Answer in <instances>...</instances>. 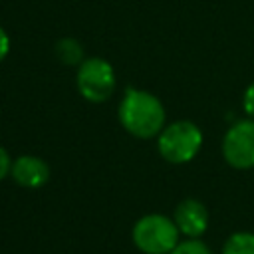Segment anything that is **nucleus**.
I'll return each instance as SVG.
<instances>
[{
	"label": "nucleus",
	"instance_id": "12",
	"mask_svg": "<svg viewBox=\"0 0 254 254\" xmlns=\"http://www.w3.org/2000/svg\"><path fill=\"white\" fill-rule=\"evenodd\" d=\"M10 169H12V159H10L8 151L0 145V181L10 175Z\"/></svg>",
	"mask_w": 254,
	"mask_h": 254
},
{
	"label": "nucleus",
	"instance_id": "7",
	"mask_svg": "<svg viewBox=\"0 0 254 254\" xmlns=\"http://www.w3.org/2000/svg\"><path fill=\"white\" fill-rule=\"evenodd\" d=\"M10 175L24 189H40L50 179V167L36 155H20L12 161Z\"/></svg>",
	"mask_w": 254,
	"mask_h": 254
},
{
	"label": "nucleus",
	"instance_id": "13",
	"mask_svg": "<svg viewBox=\"0 0 254 254\" xmlns=\"http://www.w3.org/2000/svg\"><path fill=\"white\" fill-rule=\"evenodd\" d=\"M8 52H10V38H8L6 30L0 26V62L8 56Z\"/></svg>",
	"mask_w": 254,
	"mask_h": 254
},
{
	"label": "nucleus",
	"instance_id": "8",
	"mask_svg": "<svg viewBox=\"0 0 254 254\" xmlns=\"http://www.w3.org/2000/svg\"><path fill=\"white\" fill-rule=\"evenodd\" d=\"M54 52L64 65H79L85 60L83 46L75 38H60L54 46Z\"/></svg>",
	"mask_w": 254,
	"mask_h": 254
},
{
	"label": "nucleus",
	"instance_id": "11",
	"mask_svg": "<svg viewBox=\"0 0 254 254\" xmlns=\"http://www.w3.org/2000/svg\"><path fill=\"white\" fill-rule=\"evenodd\" d=\"M242 107H244L246 115L254 119V81H252V83L246 87V91H244V97H242Z\"/></svg>",
	"mask_w": 254,
	"mask_h": 254
},
{
	"label": "nucleus",
	"instance_id": "3",
	"mask_svg": "<svg viewBox=\"0 0 254 254\" xmlns=\"http://www.w3.org/2000/svg\"><path fill=\"white\" fill-rule=\"evenodd\" d=\"M179 228L165 214H145L133 226V242L145 254H169L179 244Z\"/></svg>",
	"mask_w": 254,
	"mask_h": 254
},
{
	"label": "nucleus",
	"instance_id": "5",
	"mask_svg": "<svg viewBox=\"0 0 254 254\" xmlns=\"http://www.w3.org/2000/svg\"><path fill=\"white\" fill-rule=\"evenodd\" d=\"M222 157L234 169L254 167V119H242L228 127L222 139Z\"/></svg>",
	"mask_w": 254,
	"mask_h": 254
},
{
	"label": "nucleus",
	"instance_id": "1",
	"mask_svg": "<svg viewBox=\"0 0 254 254\" xmlns=\"http://www.w3.org/2000/svg\"><path fill=\"white\" fill-rule=\"evenodd\" d=\"M119 123L137 139L157 137L167 121L165 107L159 97L143 89H127L119 101Z\"/></svg>",
	"mask_w": 254,
	"mask_h": 254
},
{
	"label": "nucleus",
	"instance_id": "2",
	"mask_svg": "<svg viewBox=\"0 0 254 254\" xmlns=\"http://www.w3.org/2000/svg\"><path fill=\"white\" fill-rule=\"evenodd\" d=\"M202 147V131L196 123L181 119L163 127L157 135V149L159 155L175 165H183L192 161Z\"/></svg>",
	"mask_w": 254,
	"mask_h": 254
},
{
	"label": "nucleus",
	"instance_id": "9",
	"mask_svg": "<svg viewBox=\"0 0 254 254\" xmlns=\"http://www.w3.org/2000/svg\"><path fill=\"white\" fill-rule=\"evenodd\" d=\"M222 254H254V232H234L224 242Z\"/></svg>",
	"mask_w": 254,
	"mask_h": 254
},
{
	"label": "nucleus",
	"instance_id": "10",
	"mask_svg": "<svg viewBox=\"0 0 254 254\" xmlns=\"http://www.w3.org/2000/svg\"><path fill=\"white\" fill-rule=\"evenodd\" d=\"M169 254H210V250L198 238H189L185 242H179Z\"/></svg>",
	"mask_w": 254,
	"mask_h": 254
},
{
	"label": "nucleus",
	"instance_id": "4",
	"mask_svg": "<svg viewBox=\"0 0 254 254\" xmlns=\"http://www.w3.org/2000/svg\"><path fill=\"white\" fill-rule=\"evenodd\" d=\"M77 91L83 99L91 103H103L107 101L117 85L115 69L113 65L103 58H85L77 65L75 73Z\"/></svg>",
	"mask_w": 254,
	"mask_h": 254
},
{
	"label": "nucleus",
	"instance_id": "6",
	"mask_svg": "<svg viewBox=\"0 0 254 254\" xmlns=\"http://www.w3.org/2000/svg\"><path fill=\"white\" fill-rule=\"evenodd\" d=\"M175 224L179 232H183L189 238H198L208 228V212L204 204L196 198H185L179 202L175 210Z\"/></svg>",
	"mask_w": 254,
	"mask_h": 254
}]
</instances>
